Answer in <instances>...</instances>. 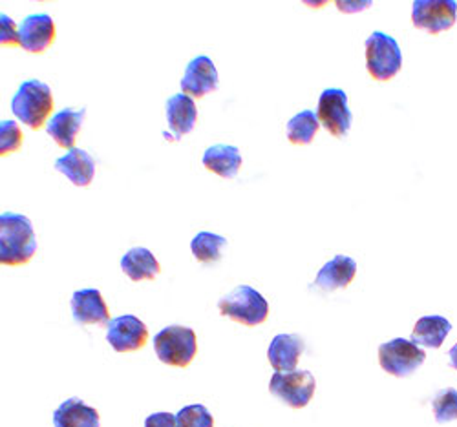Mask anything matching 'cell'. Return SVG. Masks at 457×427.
Here are the masks:
<instances>
[{"mask_svg": "<svg viewBox=\"0 0 457 427\" xmlns=\"http://www.w3.org/2000/svg\"><path fill=\"white\" fill-rule=\"evenodd\" d=\"M37 252V240L31 221L15 212L0 216V263L4 267H22Z\"/></svg>", "mask_w": 457, "mask_h": 427, "instance_id": "6da1fadb", "label": "cell"}, {"mask_svg": "<svg viewBox=\"0 0 457 427\" xmlns=\"http://www.w3.org/2000/svg\"><path fill=\"white\" fill-rule=\"evenodd\" d=\"M54 110V97L52 88L39 81L31 79L24 81L17 94L12 99V111L15 118L29 127L31 130H39L48 121V115Z\"/></svg>", "mask_w": 457, "mask_h": 427, "instance_id": "7a4b0ae2", "label": "cell"}, {"mask_svg": "<svg viewBox=\"0 0 457 427\" xmlns=\"http://www.w3.org/2000/svg\"><path fill=\"white\" fill-rule=\"evenodd\" d=\"M221 316L231 318L245 327L262 325L270 316V303L256 289L238 285L218 301Z\"/></svg>", "mask_w": 457, "mask_h": 427, "instance_id": "3957f363", "label": "cell"}, {"mask_svg": "<svg viewBox=\"0 0 457 427\" xmlns=\"http://www.w3.org/2000/svg\"><path fill=\"white\" fill-rule=\"evenodd\" d=\"M366 68L375 81L386 83L403 68V53L395 38L385 31H373L366 38Z\"/></svg>", "mask_w": 457, "mask_h": 427, "instance_id": "277c9868", "label": "cell"}, {"mask_svg": "<svg viewBox=\"0 0 457 427\" xmlns=\"http://www.w3.org/2000/svg\"><path fill=\"white\" fill-rule=\"evenodd\" d=\"M154 351L165 365L185 369L198 353L196 333L183 325H169L154 336Z\"/></svg>", "mask_w": 457, "mask_h": 427, "instance_id": "5b68a950", "label": "cell"}, {"mask_svg": "<svg viewBox=\"0 0 457 427\" xmlns=\"http://www.w3.org/2000/svg\"><path fill=\"white\" fill-rule=\"evenodd\" d=\"M427 360V353L411 340L394 338L378 347V364L388 374L406 378Z\"/></svg>", "mask_w": 457, "mask_h": 427, "instance_id": "8992f818", "label": "cell"}, {"mask_svg": "<svg viewBox=\"0 0 457 427\" xmlns=\"http://www.w3.org/2000/svg\"><path fill=\"white\" fill-rule=\"evenodd\" d=\"M317 390V380L310 371L275 373L271 376L270 391L293 409L306 407Z\"/></svg>", "mask_w": 457, "mask_h": 427, "instance_id": "52a82bcc", "label": "cell"}, {"mask_svg": "<svg viewBox=\"0 0 457 427\" xmlns=\"http://www.w3.org/2000/svg\"><path fill=\"white\" fill-rule=\"evenodd\" d=\"M317 118L320 125L337 139L346 137L352 121H353V113L348 108V95L345 90L340 88H328L320 94L319 97V106H317Z\"/></svg>", "mask_w": 457, "mask_h": 427, "instance_id": "ba28073f", "label": "cell"}, {"mask_svg": "<svg viewBox=\"0 0 457 427\" xmlns=\"http://www.w3.org/2000/svg\"><path fill=\"white\" fill-rule=\"evenodd\" d=\"M457 17L455 0H415L411 6V22L430 35L450 29Z\"/></svg>", "mask_w": 457, "mask_h": 427, "instance_id": "9c48e42d", "label": "cell"}, {"mask_svg": "<svg viewBox=\"0 0 457 427\" xmlns=\"http://www.w3.org/2000/svg\"><path fill=\"white\" fill-rule=\"evenodd\" d=\"M146 340H148L146 325L132 315L113 318L106 325V341L112 345V349L116 353L123 355V353L139 351V349L145 347Z\"/></svg>", "mask_w": 457, "mask_h": 427, "instance_id": "30bf717a", "label": "cell"}, {"mask_svg": "<svg viewBox=\"0 0 457 427\" xmlns=\"http://www.w3.org/2000/svg\"><path fill=\"white\" fill-rule=\"evenodd\" d=\"M218 90V70L211 57L198 55L188 62L181 79V92L193 99L205 97Z\"/></svg>", "mask_w": 457, "mask_h": 427, "instance_id": "8fae6325", "label": "cell"}, {"mask_svg": "<svg viewBox=\"0 0 457 427\" xmlns=\"http://www.w3.org/2000/svg\"><path fill=\"white\" fill-rule=\"evenodd\" d=\"M21 48L29 53H43L55 43V24L50 15L37 13L26 17L19 26Z\"/></svg>", "mask_w": 457, "mask_h": 427, "instance_id": "7c38bea8", "label": "cell"}, {"mask_svg": "<svg viewBox=\"0 0 457 427\" xmlns=\"http://www.w3.org/2000/svg\"><path fill=\"white\" fill-rule=\"evenodd\" d=\"M71 316L79 325H108L110 310L97 289L75 291L71 296Z\"/></svg>", "mask_w": 457, "mask_h": 427, "instance_id": "4fadbf2b", "label": "cell"}, {"mask_svg": "<svg viewBox=\"0 0 457 427\" xmlns=\"http://www.w3.org/2000/svg\"><path fill=\"white\" fill-rule=\"evenodd\" d=\"M355 275H357L355 259L345 254H337L319 270L313 287L322 292L346 289L355 280Z\"/></svg>", "mask_w": 457, "mask_h": 427, "instance_id": "5bb4252c", "label": "cell"}, {"mask_svg": "<svg viewBox=\"0 0 457 427\" xmlns=\"http://www.w3.org/2000/svg\"><path fill=\"white\" fill-rule=\"evenodd\" d=\"M303 349H306V341L300 334H277L268 349V358L275 373L295 371Z\"/></svg>", "mask_w": 457, "mask_h": 427, "instance_id": "9a60e30c", "label": "cell"}, {"mask_svg": "<svg viewBox=\"0 0 457 427\" xmlns=\"http://www.w3.org/2000/svg\"><path fill=\"white\" fill-rule=\"evenodd\" d=\"M85 118H87V108H81V110L62 108L48 121L46 132L61 148L71 150L75 144V139H78L83 128Z\"/></svg>", "mask_w": 457, "mask_h": 427, "instance_id": "2e32d148", "label": "cell"}, {"mask_svg": "<svg viewBox=\"0 0 457 427\" xmlns=\"http://www.w3.org/2000/svg\"><path fill=\"white\" fill-rule=\"evenodd\" d=\"M198 121V108L195 104V99L188 97L187 94H176L167 101V123L169 130L176 139H181L183 135L195 130Z\"/></svg>", "mask_w": 457, "mask_h": 427, "instance_id": "e0dca14e", "label": "cell"}, {"mask_svg": "<svg viewBox=\"0 0 457 427\" xmlns=\"http://www.w3.org/2000/svg\"><path fill=\"white\" fill-rule=\"evenodd\" d=\"M55 170L70 179L75 186H88L96 176V161L81 148H71L55 161Z\"/></svg>", "mask_w": 457, "mask_h": 427, "instance_id": "ac0fdd59", "label": "cell"}, {"mask_svg": "<svg viewBox=\"0 0 457 427\" xmlns=\"http://www.w3.org/2000/svg\"><path fill=\"white\" fill-rule=\"evenodd\" d=\"M204 167L223 179H233L242 168V153L231 144L209 146L202 160Z\"/></svg>", "mask_w": 457, "mask_h": 427, "instance_id": "d6986e66", "label": "cell"}, {"mask_svg": "<svg viewBox=\"0 0 457 427\" xmlns=\"http://www.w3.org/2000/svg\"><path fill=\"white\" fill-rule=\"evenodd\" d=\"M99 423L97 409L87 406L78 397L64 400L54 413L55 427H99Z\"/></svg>", "mask_w": 457, "mask_h": 427, "instance_id": "ffe728a7", "label": "cell"}, {"mask_svg": "<svg viewBox=\"0 0 457 427\" xmlns=\"http://www.w3.org/2000/svg\"><path fill=\"white\" fill-rule=\"evenodd\" d=\"M121 268H123V273L132 282L154 280L160 275V270H162L156 256L152 254L148 249H145V247L130 249L121 258Z\"/></svg>", "mask_w": 457, "mask_h": 427, "instance_id": "44dd1931", "label": "cell"}, {"mask_svg": "<svg viewBox=\"0 0 457 427\" xmlns=\"http://www.w3.org/2000/svg\"><path fill=\"white\" fill-rule=\"evenodd\" d=\"M452 331V324L439 316V315H432V316H423L419 318L413 331H411V341L415 345L421 347H428V349H439L443 345V341L446 340V336Z\"/></svg>", "mask_w": 457, "mask_h": 427, "instance_id": "7402d4cb", "label": "cell"}, {"mask_svg": "<svg viewBox=\"0 0 457 427\" xmlns=\"http://www.w3.org/2000/svg\"><path fill=\"white\" fill-rule=\"evenodd\" d=\"M319 127H320V121L317 118V111L303 110L296 113L295 118H291V121L287 123L286 134L293 144H312L319 132Z\"/></svg>", "mask_w": 457, "mask_h": 427, "instance_id": "603a6c76", "label": "cell"}, {"mask_svg": "<svg viewBox=\"0 0 457 427\" xmlns=\"http://www.w3.org/2000/svg\"><path fill=\"white\" fill-rule=\"evenodd\" d=\"M227 247V240L223 236L212 234V232H200L190 242V250L200 263H216L220 261L223 250Z\"/></svg>", "mask_w": 457, "mask_h": 427, "instance_id": "cb8c5ba5", "label": "cell"}, {"mask_svg": "<svg viewBox=\"0 0 457 427\" xmlns=\"http://www.w3.org/2000/svg\"><path fill=\"white\" fill-rule=\"evenodd\" d=\"M432 409H434L436 422L439 425L457 420V390H453V387H446V390L437 391L432 400Z\"/></svg>", "mask_w": 457, "mask_h": 427, "instance_id": "d4e9b609", "label": "cell"}, {"mask_svg": "<svg viewBox=\"0 0 457 427\" xmlns=\"http://www.w3.org/2000/svg\"><path fill=\"white\" fill-rule=\"evenodd\" d=\"M178 427H214V418L202 404H190L178 411Z\"/></svg>", "mask_w": 457, "mask_h": 427, "instance_id": "484cf974", "label": "cell"}, {"mask_svg": "<svg viewBox=\"0 0 457 427\" xmlns=\"http://www.w3.org/2000/svg\"><path fill=\"white\" fill-rule=\"evenodd\" d=\"M22 141H24V134L15 121L6 119L0 123V155H3V158L12 152L21 150Z\"/></svg>", "mask_w": 457, "mask_h": 427, "instance_id": "4316f807", "label": "cell"}, {"mask_svg": "<svg viewBox=\"0 0 457 427\" xmlns=\"http://www.w3.org/2000/svg\"><path fill=\"white\" fill-rule=\"evenodd\" d=\"M0 45L3 46H21L19 38V28L17 24L8 17L0 15Z\"/></svg>", "mask_w": 457, "mask_h": 427, "instance_id": "83f0119b", "label": "cell"}, {"mask_svg": "<svg viewBox=\"0 0 457 427\" xmlns=\"http://www.w3.org/2000/svg\"><path fill=\"white\" fill-rule=\"evenodd\" d=\"M145 427H178L176 415H172V413H154L145 420Z\"/></svg>", "mask_w": 457, "mask_h": 427, "instance_id": "f1b7e54d", "label": "cell"}, {"mask_svg": "<svg viewBox=\"0 0 457 427\" xmlns=\"http://www.w3.org/2000/svg\"><path fill=\"white\" fill-rule=\"evenodd\" d=\"M371 4H373L371 0H357V3L355 0H338L337 8L345 13H357V12L371 8Z\"/></svg>", "mask_w": 457, "mask_h": 427, "instance_id": "f546056e", "label": "cell"}, {"mask_svg": "<svg viewBox=\"0 0 457 427\" xmlns=\"http://www.w3.org/2000/svg\"><path fill=\"white\" fill-rule=\"evenodd\" d=\"M448 360H450V367L457 371V343L448 351Z\"/></svg>", "mask_w": 457, "mask_h": 427, "instance_id": "4dcf8cb0", "label": "cell"}]
</instances>
